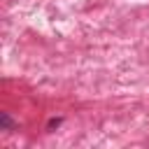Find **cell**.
<instances>
[{
    "instance_id": "obj_1",
    "label": "cell",
    "mask_w": 149,
    "mask_h": 149,
    "mask_svg": "<svg viewBox=\"0 0 149 149\" xmlns=\"http://www.w3.org/2000/svg\"><path fill=\"white\" fill-rule=\"evenodd\" d=\"M0 123H2V128H5V130H9V128H12V119H9L7 114H0Z\"/></svg>"
}]
</instances>
